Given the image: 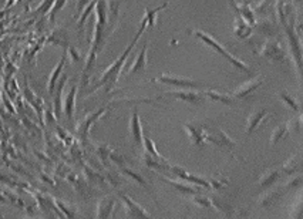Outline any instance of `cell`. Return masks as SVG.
Instances as JSON below:
<instances>
[{
	"instance_id": "83f0119b",
	"label": "cell",
	"mask_w": 303,
	"mask_h": 219,
	"mask_svg": "<svg viewBox=\"0 0 303 219\" xmlns=\"http://www.w3.org/2000/svg\"><path fill=\"white\" fill-rule=\"evenodd\" d=\"M279 196H280V191H278V189H269V191H266L265 193H262V195L259 196L258 204L262 206V208H266V206H269L270 204H273Z\"/></svg>"
},
{
	"instance_id": "d6986e66",
	"label": "cell",
	"mask_w": 303,
	"mask_h": 219,
	"mask_svg": "<svg viewBox=\"0 0 303 219\" xmlns=\"http://www.w3.org/2000/svg\"><path fill=\"white\" fill-rule=\"evenodd\" d=\"M77 90H78V86L74 84L71 86L70 91L66 94L63 100V110L64 114L67 117L68 121H73L74 118V113H76V97H77Z\"/></svg>"
},
{
	"instance_id": "ba28073f",
	"label": "cell",
	"mask_w": 303,
	"mask_h": 219,
	"mask_svg": "<svg viewBox=\"0 0 303 219\" xmlns=\"http://www.w3.org/2000/svg\"><path fill=\"white\" fill-rule=\"evenodd\" d=\"M118 196L121 199V204L124 206L126 214L131 219H154L152 215L141 205H138L135 201H133L128 195L124 192H118Z\"/></svg>"
},
{
	"instance_id": "484cf974",
	"label": "cell",
	"mask_w": 303,
	"mask_h": 219,
	"mask_svg": "<svg viewBox=\"0 0 303 219\" xmlns=\"http://www.w3.org/2000/svg\"><path fill=\"white\" fill-rule=\"evenodd\" d=\"M168 6V1L163 3L160 7H155V9H145V13L142 16V23H145L147 27H154L157 23V14L160 13L161 10H164L165 7Z\"/></svg>"
},
{
	"instance_id": "9c48e42d",
	"label": "cell",
	"mask_w": 303,
	"mask_h": 219,
	"mask_svg": "<svg viewBox=\"0 0 303 219\" xmlns=\"http://www.w3.org/2000/svg\"><path fill=\"white\" fill-rule=\"evenodd\" d=\"M205 142L215 144L216 147L224 148V150H228V151H234V150H235V145H236V142L234 141L225 131H222V129L219 128H215V129L206 128Z\"/></svg>"
},
{
	"instance_id": "836d02e7",
	"label": "cell",
	"mask_w": 303,
	"mask_h": 219,
	"mask_svg": "<svg viewBox=\"0 0 303 219\" xmlns=\"http://www.w3.org/2000/svg\"><path fill=\"white\" fill-rule=\"evenodd\" d=\"M66 3H67V0H56L54 1V4H53V7H51V10H50V23L53 25L54 23V20H56V16L57 14L60 13L62 10H63V7L66 6Z\"/></svg>"
},
{
	"instance_id": "2e32d148",
	"label": "cell",
	"mask_w": 303,
	"mask_h": 219,
	"mask_svg": "<svg viewBox=\"0 0 303 219\" xmlns=\"http://www.w3.org/2000/svg\"><path fill=\"white\" fill-rule=\"evenodd\" d=\"M147 63H148V43H145L142 46V49L139 50L137 59L134 60L133 65L128 70V76H138L144 74L147 71Z\"/></svg>"
},
{
	"instance_id": "74e56055",
	"label": "cell",
	"mask_w": 303,
	"mask_h": 219,
	"mask_svg": "<svg viewBox=\"0 0 303 219\" xmlns=\"http://www.w3.org/2000/svg\"><path fill=\"white\" fill-rule=\"evenodd\" d=\"M57 202V205H59V208L63 211L64 214L68 217V218H74V215H76V208H73V206H68L66 205V204H63L62 201H56Z\"/></svg>"
},
{
	"instance_id": "e0dca14e",
	"label": "cell",
	"mask_w": 303,
	"mask_h": 219,
	"mask_svg": "<svg viewBox=\"0 0 303 219\" xmlns=\"http://www.w3.org/2000/svg\"><path fill=\"white\" fill-rule=\"evenodd\" d=\"M68 81V77L67 74H64L60 77V80L57 81L56 84V89H54V93H53V104H54V114L57 118H60L62 114H63V91L64 87H66V83Z\"/></svg>"
},
{
	"instance_id": "603a6c76",
	"label": "cell",
	"mask_w": 303,
	"mask_h": 219,
	"mask_svg": "<svg viewBox=\"0 0 303 219\" xmlns=\"http://www.w3.org/2000/svg\"><path fill=\"white\" fill-rule=\"evenodd\" d=\"M160 180L164 181L165 184H168V185H171L174 189H177L179 192L187 193V195H197V193H200V189H198L197 185L185 184V182H182L181 180H168V178H165L163 175L160 177Z\"/></svg>"
},
{
	"instance_id": "ab89813d",
	"label": "cell",
	"mask_w": 303,
	"mask_h": 219,
	"mask_svg": "<svg viewBox=\"0 0 303 219\" xmlns=\"http://www.w3.org/2000/svg\"><path fill=\"white\" fill-rule=\"evenodd\" d=\"M93 0H77V10H76V14H74V17H78L80 14H81V12L89 6L90 3H91Z\"/></svg>"
},
{
	"instance_id": "d590c367",
	"label": "cell",
	"mask_w": 303,
	"mask_h": 219,
	"mask_svg": "<svg viewBox=\"0 0 303 219\" xmlns=\"http://www.w3.org/2000/svg\"><path fill=\"white\" fill-rule=\"evenodd\" d=\"M54 1L56 0H43L40 4L37 6V9H36V13L40 14V16H44V14L50 13L51 7H53V4H54Z\"/></svg>"
},
{
	"instance_id": "8d00e7d4",
	"label": "cell",
	"mask_w": 303,
	"mask_h": 219,
	"mask_svg": "<svg viewBox=\"0 0 303 219\" xmlns=\"http://www.w3.org/2000/svg\"><path fill=\"white\" fill-rule=\"evenodd\" d=\"M192 202L197 204L198 206H202V208H211V206H212L211 205V199H209V198H205V196H201L200 193L194 195Z\"/></svg>"
},
{
	"instance_id": "7c38bea8",
	"label": "cell",
	"mask_w": 303,
	"mask_h": 219,
	"mask_svg": "<svg viewBox=\"0 0 303 219\" xmlns=\"http://www.w3.org/2000/svg\"><path fill=\"white\" fill-rule=\"evenodd\" d=\"M128 132L130 138L137 147H142V127H141V120H139L138 110L134 108V111L130 114V123H128Z\"/></svg>"
},
{
	"instance_id": "30bf717a",
	"label": "cell",
	"mask_w": 303,
	"mask_h": 219,
	"mask_svg": "<svg viewBox=\"0 0 303 219\" xmlns=\"http://www.w3.org/2000/svg\"><path fill=\"white\" fill-rule=\"evenodd\" d=\"M164 95L167 97H174L177 100H181L184 103H190V104H200L205 101V94L203 91H195V90H171L164 93Z\"/></svg>"
},
{
	"instance_id": "7402d4cb",
	"label": "cell",
	"mask_w": 303,
	"mask_h": 219,
	"mask_svg": "<svg viewBox=\"0 0 303 219\" xmlns=\"http://www.w3.org/2000/svg\"><path fill=\"white\" fill-rule=\"evenodd\" d=\"M234 33L240 40L249 39V36L253 33L252 26H249L239 14L235 13V23H234Z\"/></svg>"
},
{
	"instance_id": "5b68a950",
	"label": "cell",
	"mask_w": 303,
	"mask_h": 219,
	"mask_svg": "<svg viewBox=\"0 0 303 219\" xmlns=\"http://www.w3.org/2000/svg\"><path fill=\"white\" fill-rule=\"evenodd\" d=\"M282 25H283V29H285V33L288 36V40H289V46H291V52L292 57L295 59L296 62V67H298V74L301 76L302 74V47H301V37L298 36L296 30H295V26H293V22H288L286 17L280 20Z\"/></svg>"
},
{
	"instance_id": "8992f818",
	"label": "cell",
	"mask_w": 303,
	"mask_h": 219,
	"mask_svg": "<svg viewBox=\"0 0 303 219\" xmlns=\"http://www.w3.org/2000/svg\"><path fill=\"white\" fill-rule=\"evenodd\" d=\"M152 83H161V84H167V86H171V87H177L179 90H184V89H200L203 86V83L201 81H197V80H192L188 77H181V76H175V74H168V73H163L160 74L158 77L151 78Z\"/></svg>"
},
{
	"instance_id": "ffe728a7",
	"label": "cell",
	"mask_w": 303,
	"mask_h": 219,
	"mask_svg": "<svg viewBox=\"0 0 303 219\" xmlns=\"http://www.w3.org/2000/svg\"><path fill=\"white\" fill-rule=\"evenodd\" d=\"M253 30H256L259 34H262V36H266V37H275V36H278V26L272 22V20H269V19H262V20H259V22H256L255 25H253L252 27Z\"/></svg>"
},
{
	"instance_id": "6da1fadb",
	"label": "cell",
	"mask_w": 303,
	"mask_h": 219,
	"mask_svg": "<svg viewBox=\"0 0 303 219\" xmlns=\"http://www.w3.org/2000/svg\"><path fill=\"white\" fill-rule=\"evenodd\" d=\"M96 25L94 33L90 46L89 56L86 60V65L81 74V87H87L90 76L94 70V65L97 62V56L102 52L104 46L107 44V40L114 33L118 25V3H108V0H97L96 3Z\"/></svg>"
},
{
	"instance_id": "ee69618b",
	"label": "cell",
	"mask_w": 303,
	"mask_h": 219,
	"mask_svg": "<svg viewBox=\"0 0 303 219\" xmlns=\"http://www.w3.org/2000/svg\"><path fill=\"white\" fill-rule=\"evenodd\" d=\"M229 1H232V0H229Z\"/></svg>"
},
{
	"instance_id": "4dcf8cb0",
	"label": "cell",
	"mask_w": 303,
	"mask_h": 219,
	"mask_svg": "<svg viewBox=\"0 0 303 219\" xmlns=\"http://www.w3.org/2000/svg\"><path fill=\"white\" fill-rule=\"evenodd\" d=\"M288 132H289V128H288V124H282V125H278L276 128L272 131V134H270V144H276V142H279L280 140H283L286 135H288Z\"/></svg>"
},
{
	"instance_id": "9a60e30c",
	"label": "cell",
	"mask_w": 303,
	"mask_h": 219,
	"mask_svg": "<svg viewBox=\"0 0 303 219\" xmlns=\"http://www.w3.org/2000/svg\"><path fill=\"white\" fill-rule=\"evenodd\" d=\"M269 116H270V113H269L266 108H259V110L252 111V113L248 116V118H246V127H245L246 137L252 135L253 132H255V129L258 128Z\"/></svg>"
},
{
	"instance_id": "5bb4252c",
	"label": "cell",
	"mask_w": 303,
	"mask_h": 219,
	"mask_svg": "<svg viewBox=\"0 0 303 219\" xmlns=\"http://www.w3.org/2000/svg\"><path fill=\"white\" fill-rule=\"evenodd\" d=\"M262 83H264V77H262V76H258V77L252 78V80H249V81H246V83H243V84H240L239 87H236V89L234 90V93H232L231 95H232L234 98H245V97H249V95H252L253 93L262 86Z\"/></svg>"
},
{
	"instance_id": "7a4b0ae2",
	"label": "cell",
	"mask_w": 303,
	"mask_h": 219,
	"mask_svg": "<svg viewBox=\"0 0 303 219\" xmlns=\"http://www.w3.org/2000/svg\"><path fill=\"white\" fill-rule=\"evenodd\" d=\"M147 29V26H145V23H139V27H138V31L135 33V36H134V39H133V41L127 46V49L124 50V52L121 53V56L114 62L113 64L110 65V67H107L104 71H102V74H101V77L93 84V89L87 93V95H90V94H93L94 91H97L99 89H101V87H104L105 89V91L108 93V91H111L115 87V84L118 83V80H120V76H121V70H123V67L126 65L127 63V59L130 57V53L133 52V49L135 47V44H137V41L139 40V37H141V34L144 33V30Z\"/></svg>"
},
{
	"instance_id": "f1b7e54d",
	"label": "cell",
	"mask_w": 303,
	"mask_h": 219,
	"mask_svg": "<svg viewBox=\"0 0 303 219\" xmlns=\"http://www.w3.org/2000/svg\"><path fill=\"white\" fill-rule=\"evenodd\" d=\"M301 168V156L299 155H293L289 158L283 165H282V172L286 175H291L293 172H296Z\"/></svg>"
},
{
	"instance_id": "44dd1931",
	"label": "cell",
	"mask_w": 303,
	"mask_h": 219,
	"mask_svg": "<svg viewBox=\"0 0 303 219\" xmlns=\"http://www.w3.org/2000/svg\"><path fill=\"white\" fill-rule=\"evenodd\" d=\"M66 60H67V50L64 52V54L62 56V59H60V62L57 63V65L54 67V70L51 71L49 81H47V91H49L50 95H53L54 89H56V84H57V81H59L60 77H62V71H63L64 64H66Z\"/></svg>"
},
{
	"instance_id": "d6a6232c",
	"label": "cell",
	"mask_w": 303,
	"mask_h": 219,
	"mask_svg": "<svg viewBox=\"0 0 303 219\" xmlns=\"http://www.w3.org/2000/svg\"><path fill=\"white\" fill-rule=\"evenodd\" d=\"M275 4H273V0H262L256 7H253V13H255V16L256 14H268L269 13V9L270 7H273Z\"/></svg>"
},
{
	"instance_id": "b9f144b4",
	"label": "cell",
	"mask_w": 303,
	"mask_h": 219,
	"mask_svg": "<svg viewBox=\"0 0 303 219\" xmlns=\"http://www.w3.org/2000/svg\"><path fill=\"white\" fill-rule=\"evenodd\" d=\"M14 1H16V0H9V1H7V4H6V6H12L13 3H14Z\"/></svg>"
},
{
	"instance_id": "60d3db41",
	"label": "cell",
	"mask_w": 303,
	"mask_h": 219,
	"mask_svg": "<svg viewBox=\"0 0 303 219\" xmlns=\"http://www.w3.org/2000/svg\"><path fill=\"white\" fill-rule=\"evenodd\" d=\"M67 54H70V56H71L73 62H80V60H81V54H80V52L77 50L76 47H73V46H70V47H68V53H67Z\"/></svg>"
},
{
	"instance_id": "f546056e",
	"label": "cell",
	"mask_w": 303,
	"mask_h": 219,
	"mask_svg": "<svg viewBox=\"0 0 303 219\" xmlns=\"http://www.w3.org/2000/svg\"><path fill=\"white\" fill-rule=\"evenodd\" d=\"M278 97L280 101H283V103L286 104L291 110H293V111H296V113H299L301 111V104L298 103L293 97H292L291 94L288 93V91L282 90L278 93Z\"/></svg>"
},
{
	"instance_id": "3957f363",
	"label": "cell",
	"mask_w": 303,
	"mask_h": 219,
	"mask_svg": "<svg viewBox=\"0 0 303 219\" xmlns=\"http://www.w3.org/2000/svg\"><path fill=\"white\" fill-rule=\"evenodd\" d=\"M188 33H191L194 37H197V39L201 40L205 46H208V47L214 49L215 52L219 53L222 57H225L228 62L234 65L235 68H238V70H240V71L246 73L248 76H256V74H255V71H253L249 65L246 64L245 62H242L240 59H238L235 54H232L231 52H228L227 49H225V47H224V46H222L218 40L214 39L211 34H208V33H205V31H202V30H198V29H191V30H188Z\"/></svg>"
},
{
	"instance_id": "f35d334b",
	"label": "cell",
	"mask_w": 303,
	"mask_h": 219,
	"mask_svg": "<svg viewBox=\"0 0 303 219\" xmlns=\"http://www.w3.org/2000/svg\"><path fill=\"white\" fill-rule=\"evenodd\" d=\"M302 117L299 116L296 120H291L289 123H286L288 124V128H289V131H295V132H299L301 131V128H302Z\"/></svg>"
},
{
	"instance_id": "4fadbf2b",
	"label": "cell",
	"mask_w": 303,
	"mask_h": 219,
	"mask_svg": "<svg viewBox=\"0 0 303 219\" xmlns=\"http://www.w3.org/2000/svg\"><path fill=\"white\" fill-rule=\"evenodd\" d=\"M115 205H117V199L113 195H107V196L101 198L97 204L96 219H113Z\"/></svg>"
},
{
	"instance_id": "52a82bcc",
	"label": "cell",
	"mask_w": 303,
	"mask_h": 219,
	"mask_svg": "<svg viewBox=\"0 0 303 219\" xmlns=\"http://www.w3.org/2000/svg\"><path fill=\"white\" fill-rule=\"evenodd\" d=\"M108 108H110V105H105V107H101V108H99V110H96V111H93V113H90V114H87V116L84 117L78 124H77V135H78V138L81 140L83 142L87 141V138H89V132H90V128L94 125V123L96 121H99L101 117L104 116L107 111H108Z\"/></svg>"
},
{
	"instance_id": "277c9868",
	"label": "cell",
	"mask_w": 303,
	"mask_h": 219,
	"mask_svg": "<svg viewBox=\"0 0 303 219\" xmlns=\"http://www.w3.org/2000/svg\"><path fill=\"white\" fill-rule=\"evenodd\" d=\"M259 56L268 59L272 63L282 64V63H288L289 62V53L286 52V49L279 43L278 40L269 39L265 41L259 50Z\"/></svg>"
},
{
	"instance_id": "4316f807",
	"label": "cell",
	"mask_w": 303,
	"mask_h": 219,
	"mask_svg": "<svg viewBox=\"0 0 303 219\" xmlns=\"http://www.w3.org/2000/svg\"><path fill=\"white\" fill-rule=\"evenodd\" d=\"M25 98L34 107V110L38 113V116L41 117V113H43V101L38 98L37 95L33 93V91L29 89V86L26 84L25 86Z\"/></svg>"
},
{
	"instance_id": "ac0fdd59",
	"label": "cell",
	"mask_w": 303,
	"mask_h": 219,
	"mask_svg": "<svg viewBox=\"0 0 303 219\" xmlns=\"http://www.w3.org/2000/svg\"><path fill=\"white\" fill-rule=\"evenodd\" d=\"M231 4H232V7H234V10H235V13H238L249 25V26H252L256 23V16H255V13H253V7H251V4L248 3V1H242V3H236L235 0H232L231 1Z\"/></svg>"
},
{
	"instance_id": "d4e9b609",
	"label": "cell",
	"mask_w": 303,
	"mask_h": 219,
	"mask_svg": "<svg viewBox=\"0 0 303 219\" xmlns=\"http://www.w3.org/2000/svg\"><path fill=\"white\" fill-rule=\"evenodd\" d=\"M203 94H205V97H208L209 100L216 101V103L225 104V105H232V104H235V98H234L231 94H224V93H219V91H215V90L203 91Z\"/></svg>"
},
{
	"instance_id": "8fae6325",
	"label": "cell",
	"mask_w": 303,
	"mask_h": 219,
	"mask_svg": "<svg viewBox=\"0 0 303 219\" xmlns=\"http://www.w3.org/2000/svg\"><path fill=\"white\" fill-rule=\"evenodd\" d=\"M184 131L187 132L188 138L192 144L195 145H202L205 144V134H206V124L205 123H190L182 125Z\"/></svg>"
},
{
	"instance_id": "cb8c5ba5",
	"label": "cell",
	"mask_w": 303,
	"mask_h": 219,
	"mask_svg": "<svg viewBox=\"0 0 303 219\" xmlns=\"http://www.w3.org/2000/svg\"><path fill=\"white\" fill-rule=\"evenodd\" d=\"M279 177H280V169H278V168H270V169H268L266 172H264V174L259 177L258 185H259L261 188L266 189V188L272 187V185L279 180Z\"/></svg>"
},
{
	"instance_id": "7bdbcfd3",
	"label": "cell",
	"mask_w": 303,
	"mask_h": 219,
	"mask_svg": "<svg viewBox=\"0 0 303 219\" xmlns=\"http://www.w3.org/2000/svg\"><path fill=\"white\" fill-rule=\"evenodd\" d=\"M181 219H188V218H187V217H182V218H181Z\"/></svg>"
},
{
	"instance_id": "e575fe53",
	"label": "cell",
	"mask_w": 303,
	"mask_h": 219,
	"mask_svg": "<svg viewBox=\"0 0 303 219\" xmlns=\"http://www.w3.org/2000/svg\"><path fill=\"white\" fill-rule=\"evenodd\" d=\"M121 172L124 174V175H128V177H131L134 181H137L139 185H142V187H145V188H148L150 189V187H148V184L145 182V180L141 177V175H138L137 172H134V171H131V169H128L127 167H123L121 168Z\"/></svg>"
},
{
	"instance_id": "1f68e13d",
	"label": "cell",
	"mask_w": 303,
	"mask_h": 219,
	"mask_svg": "<svg viewBox=\"0 0 303 219\" xmlns=\"http://www.w3.org/2000/svg\"><path fill=\"white\" fill-rule=\"evenodd\" d=\"M49 41L53 43V44L62 46L66 50H67V47H70V46H68V37H67V34H66L64 31H62V30L54 31V33L51 34L50 39H49Z\"/></svg>"
}]
</instances>
